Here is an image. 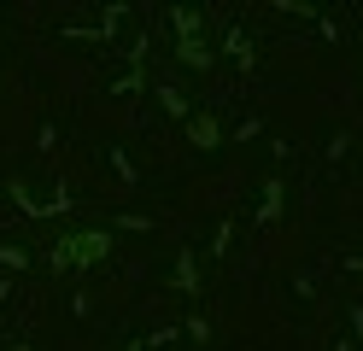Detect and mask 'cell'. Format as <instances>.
<instances>
[{"instance_id":"obj_2","label":"cell","mask_w":363,"mask_h":351,"mask_svg":"<svg viewBox=\"0 0 363 351\" xmlns=\"http://www.w3.org/2000/svg\"><path fill=\"white\" fill-rule=\"evenodd\" d=\"M217 135H223V129H217V117H188V140H194V147H206V152H211V147H217Z\"/></svg>"},{"instance_id":"obj_1","label":"cell","mask_w":363,"mask_h":351,"mask_svg":"<svg viewBox=\"0 0 363 351\" xmlns=\"http://www.w3.org/2000/svg\"><path fill=\"white\" fill-rule=\"evenodd\" d=\"M106 252H111V234H106V228H82V234H65V240L53 246V269H65V264H100Z\"/></svg>"},{"instance_id":"obj_3","label":"cell","mask_w":363,"mask_h":351,"mask_svg":"<svg viewBox=\"0 0 363 351\" xmlns=\"http://www.w3.org/2000/svg\"><path fill=\"white\" fill-rule=\"evenodd\" d=\"M182 59H188L194 70H206V65H211V47H206V41H182Z\"/></svg>"},{"instance_id":"obj_4","label":"cell","mask_w":363,"mask_h":351,"mask_svg":"<svg viewBox=\"0 0 363 351\" xmlns=\"http://www.w3.org/2000/svg\"><path fill=\"white\" fill-rule=\"evenodd\" d=\"M158 100H164V111H170V117H188V100H182L176 88H164V94H158Z\"/></svg>"}]
</instances>
